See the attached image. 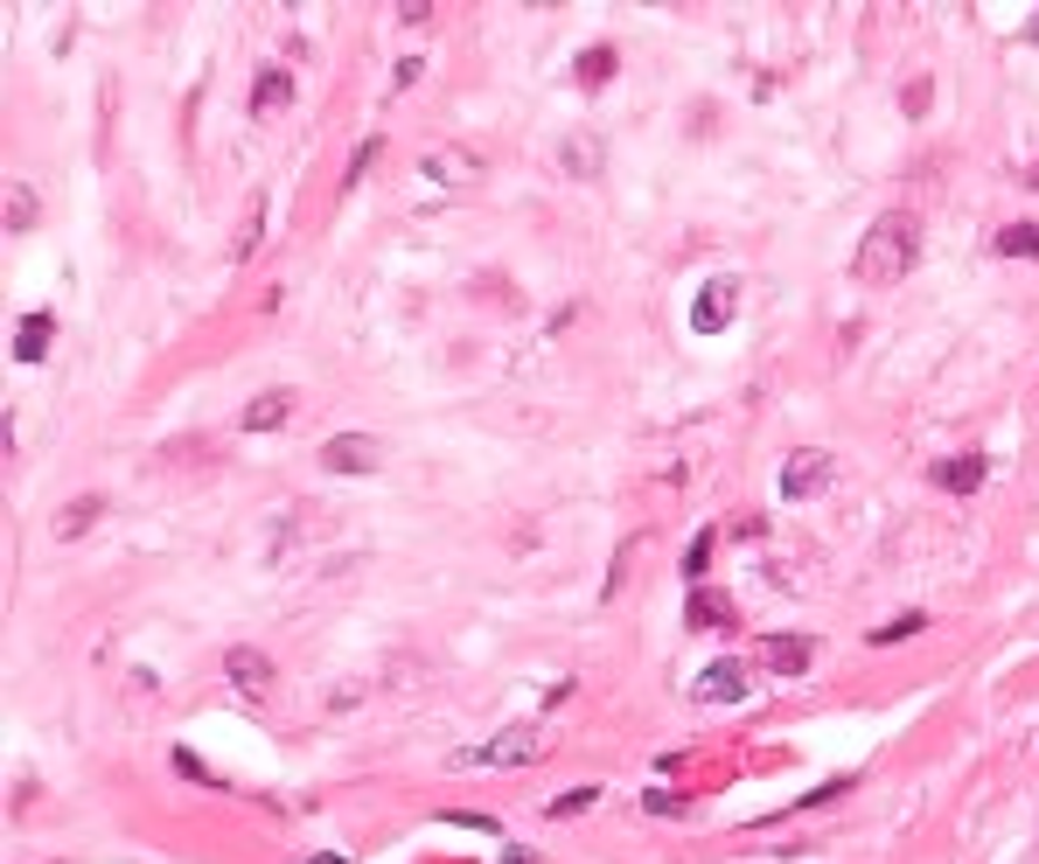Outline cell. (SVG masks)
I'll list each match as a JSON object with an SVG mask.
<instances>
[{"instance_id": "obj_9", "label": "cell", "mask_w": 1039, "mask_h": 864, "mask_svg": "<svg viewBox=\"0 0 1039 864\" xmlns=\"http://www.w3.org/2000/svg\"><path fill=\"white\" fill-rule=\"evenodd\" d=\"M537 753H544V739H537V732H503L496 746H482V753H461V761H496V767H509V761H537ZM461 761H454V767H461Z\"/></svg>"}, {"instance_id": "obj_22", "label": "cell", "mask_w": 1039, "mask_h": 864, "mask_svg": "<svg viewBox=\"0 0 1039 864\" xmlns=\"http://www.w3.org/2000/svg\"><path fill=\"white\" fill-rule=\"evenodd\" d=\"M593 795H601V788H573V795H558V802H552V816H558V823H565V816H580V808H593Z\"/></svg>"}, {"instance_id": "obj_20", "label": "cell", "mask_w": 1039, "mask_h": 864, "mask_svg": "<svg viewBox=\"0 0 1039 864\" xmlns=\"http://www.w3.org/2000/svg\"><path fill=\"white\" fill-rule=\"evenodd\" d=\"M258 224H266V196H251V209H245V230H238V258H251V251H258Z\"/></svg>"}, {"instance_id": "obj_26", "label": "cell", "mask_w": 1039, "mask_h": 864, "mask_svg": "<svg viewBox=\"0 0 1039 864\" xmlns=\"http://www.w3.org/2000/svg\"><path fill=\"white\" fill-rule=\"evenodd\" d=\"M509 864H524V857H516V851H509Z\"/></svg>"}, {"instance_id": "obj_23", "label": "cell", "mask_w": 1039, "mask_h": 864, "mask_svg": "<svg viewBox=\"0 0 1039 864\" xmlns=\"http://www.w3.org/2000/svg\"><path fill=\"white\" fill-rule=\"evenodd\" d=\"M705 558H712V530H705V537H697L691 552H684V579H705Z\"/></svg>"}, {"instance_id": "obj_7", "label": "cell", "mask_w": 1039, "mask_h": 864, "mask_svg": "<svg viewBox=\"0 0 1039 864\" xmlns=\"http://www.w3.org/2000/svg\"><path fill=\"white\" fill-rule=\"evenodd\" d=\"M294 418V390H258V398L238 411V426L245 433H273V426H287Z\"/></svg>"}, {"instance_id": "obj_6", "label": "cell", "mask_w": 1039, "mask_h": 864, "mask_svg": "<svg viewBox=\"0 0 1039 864\" xmlns=\"http://www.w3.org/2000/svg\"><path fill=\"white\" fill-rule=\"evenodd\" d=\"M733 697H746V663H712L705 676H697V704H733Z\"/></svg>"}, {"instance_id": "obj_15", "label": "cell", "mask_w": 1039, "mask_h": 864, "mask_svg": "<svg viewBox=\"0 0 1039 864\" xmlns=\"http://www.w3.org/2000/svg\"><path fill=\"white\" fill-rule=\"evenodd\" d=\"M998 251L1005 258H1039V224H1005L998 230Z\"/></svg>"}, {"instance_id": "obj_21", "label": "cell", "mask_w": 1039, "mask_h": 864, "mask_svg": "<svg viewBox=\"0 0 1039 864\" xmlns=\"http://www.w3.org/2000/svg\"><path fill=\"white\" fill-rule=\"evenodd\" d=\"M36 224V196L29 189H8V230H29Z\"/></svg>"}, {"instance_id": "obj_10", "label": "cell", "mask_w": 1039, "mask_h": 864, "mask_svg": "<svg viewBox=\"0 0 1039 864\" xmlns=\"http://www.w3.org/2000/svg\"><path fill=\"white\" fill-rule=\"evenodd\" d=\"M287 98H294V70H258V85H251V119H273Z\"/></svg>"}, {"instance_id": "obj_16", "label": "cell", "mask_w": 1039, "mask_h": 864, "mask_svg": "<svg viewBox=\"0 0 1039 864\" xmlns=\"http://www.w3.org/2000/svg\"><path fill=\"white\" fill-rule=\"evenodd\" d=\"M42 342H49V314H29V321H21V335H14V356H21V363H42Z\"/></svg>"}, {"instance_id": "obj_14", "label": "cell", "mask_w": 1039, "mask_h": 864, "mask_svg": "<svg viewBox=\"0 0 1039 864\" xmlns=\"http://www.w3.org/2000/svg\"><path fill=\"white\" fill-rule=\"evenodd\" d=\"M98 509H106L98 495H77V503H63V509H57V537H63V544H70V537H85L91 523H98Z\"/></svg>"}, {"instance_id": "obj_19", "label": "cell", "mask_w": 1039, "mask_h": 864, "mask_svg": "<svg viewBox=\"0 0 1039 864\" xmlns=\"http://www.w3.org/2000/svg\"><path fill=\"white\" fill-rule=\"evenodd\" d=\"M921 627H928V614H900V620H887V627H872V642L893 648V642H907V635H921Z\"/></svg>"}, {"instance_id": "obj_11", "label": "cell", "mask_w": 1039, "mask_h": 864, "mask_svg": "<svg viewBox=\"0 0 1039 864\" xmlns=\"http://www.w3.org/2000/svg\"><path fill=\"white\" fill-rule=\"evenodd\" d=\"M461 175H482V153H467V147H433L426 153V181H461Z\"/></svg>"}, {"instance_id": "obj_17", "label": "cell", "mask_w": 1039, "mask_h": 864, "mask_svg": "<svg viewBox=\"0 0 1039 864\" xmlns=\"http://www.w3.org/2000/svg\"><path fill=\"white\" fill-rule=\"evenodd\" d=\"M573 175H601V140H565V153H558Z\"/></svg>"}, {"instance_id": "obj_8", "label": "cell", "mask_w": 1039, "mask_h": 864, "mask_svg": "<svg viewBox=\"0 0 1039 864\" xmlns=\"http://www.w3.org/2000/svg\"><path fill=\"white\" fill-rule=\"evenodd\" d=\"M810 656H817L810 635H774V642H761V663H768L774 676H802V669H810Z\"/></svg>"}, {"instance_id": "obj_3", "label": "cell", "mask_w": 1039, "mask_h": 864, "mask_svg": "<svg viewBox=\"0 0 1039 864\" xmlns=\"http://www.w3.org/2000/svg\"><path fill=\"white\" fill-rule=\"evenodd\" d=\"M733 314H740V279H712L705 294L691 300V328H697V335H719Z\"/></svg>"}, {"instance_id": "obj_25", "label": "cell", "mask_w": 1039, "mask_h": 864, "mask_svg": "<svg viewBox=\"0 0 1039 864\" xmlns=\"http://www.w3.org/2000/svg\"><path fill=\"white\" fill-rule=\"evenodd\" d=\"M1026 181H1032V189H1039V168H1032V175H1026Z\"/></svg>"}, {"instance_id": "obj_13", "label": "cell", "mask_w": 1039, "mask_h": 864, "mask_svg": "<svg viewBox=\"0 0 1039 864\" xmlns=\"http://www.w3.org/2000/svg\"><path fill=\"white\" fill-rule=\"evenodd\" d=\"M725 620H733V599L712 593V586H697L691 607H684V627H725Z\"/></svg>"}, {"instance_id": "obj_2", "label": "cell", "mask_w": 1039, "mask_h": 864, "mask_svg": "<svg viewBox=\"0 0 1039 864\" xmlns=\"http://www.w3.org/2000/svg\"><path fill=\"white\" fill-rule=\"evenodd\" d=\"M830 481H838V460H830L823 447H802V454L782 467V495H789V503H810V495H823Z\"/></svg>"}, {"instance_id": "obj_18", "label": "cell", "mask_w": 1039, "mask_h": 864, "mask_svg": "<svg viewBox=\"0 0 1039 864\" xmlns=\"http://www.w3.org/2000/svg\"><path fill=\"white\" fill-rule=\"evenodd\" d=\"M607 77H614V49H586V57H580V85H586V91H601Z\"/></svg>"}, {"instance_id": "obj_1", "label": "cell", "mask_w": 1039, "mask_h": 864, "mask_svg": "<svg viewBox=\"0 0 1039 864\" xmlns=\"http://www.w3.org/2000/svg\"><path fill=\"white\" fill-rule=\"evenodd\" d=\"M914 258H921V230L907 209H893V217H879L865 238H859V258H851V272H859L865 286H893L914 272Z\"/></svg>"}, {"instance_id": "obj_5", "label": "cell", "mask_w": 1039, "mask_h": 864, "mask_svg": "<svg viewBox=\"0 0 1039 864\" xmlns=\"http://www.w3.org/2000/svg\"><path fill=\"white\" fill-rule=\"evenodd\" d=\"M224 676H230L245 697H266V691H273V656H266V648H245V642H238V648L224 656Z\"/></svg>"}, {"instance_id": "obj_24", "label": "cell", "mask_w": 1039, "mask_h": 864, "mask_svg": "<svg viewBox=\"0 0 1039 864\" xmlns=\"http://www.w3.org/2000/svg\"><path fill=\"white\" fill-rule=\"evenodd\" d=\"M175 774H189V781H210V767H202L196 753H175Z\"/></svg>"}, {"instance_id": "obj_12", "label": "cell", "mask_w": 1039, "mask_h": 864, "mask_svg": "<svg viewBox=\"0 0 1039 864\" xmlns=\"http://www.w3.org/2000/svg\"><path fill=\"white\" fill-rule=\"evenodd\" d=\"M934 488H949V495H977L983 488V460L963 454V460H934Z\"/></svg>"}, {"instance_id": "obj_4", "label": "cell", "mask_w": 1039, "mask_h": 864, "mask_svg": "<svg viewBox=\"0 0 1039 864\" xmlns=\"http://www.w3.org/2000/svg\"><path fill=\"white\" fill-rule=\"evenodd\" d=\"M377 454H384V447H377L370 433H335L328 447H321V467H335V475H370Z\"/></svg>"}]
</instances>
